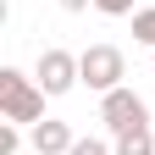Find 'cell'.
<instances>
[{
  "label": "cell",
  "mask_w": 155,
  "mask_h": 155,
  "mask_svg": "<svg viewBox=\"0 0 155 155\" xmlns=\"http://www.w3.org/2000/svg\"><path fill=\"white\" fill-rule=\"evenodd\" d=\"M0 122H17V127L45 122V89L28 83L17 67H0Z\"/></svg>",
  "instance_id": "obj_1"
},
{
  "label": "cell",
  "mask_w": 155,
  "mask_h": 155,
  "mask_svg": "<svg viewBox=\"0 0 155 155\" xmlns=\"http://www.w3.org/2000/svg\"><path fill=\"white\" fill-rule=\"evenodd\" d=\"M78 72H83V89L111 94V89H122V78H127V55L116 45H89L78 55Z\"/></svg>",
  "instance_id": "obj_2"
},
{
  "label": "cell",
  "mask_w": 155,
  "mask_h": 155,
  "mask_svg": "<svg viewBox=\"0 0 155 155\" xmlns=\"http://www.w3.org/2000/svg\"><path fill=\"white\" fill-rule=\"evenodd\" d=\"M33 83L50 94H72L78 83H83V72H78V55L72 50H61V45H50V50H39V67H33Z\"/></svg>",
  "instance_id": "obj_3"
},
{
  "label": "cell",
  "mask_w": 155,
  "mask_h": 155,
  "mask_svg": "<svg viewBox=\"0 0 155 155\" xmlns=\"http://www.w3.org/2000/svg\"><path fill=\"white\" fill-rule=\"evenodd\" d=\"M100 122L111 127V133H127V127H150V105L133 94L127 83L122 89H111V94H100Z\"/></svg>",
  "instance_id": "obj_4"
},
{
  "label": "cell",
  "mask_w": 155,
  "mask_h": 155,
  "mask_svg": "<svg viewBox=\"0 0 155 155\" xmlns=\"http://www.w3.org/2000/svg\"><path fill=\"white\" fill-rule=\"evenodd\" d=\"M28 144H33L39 155H67V150L78 144V133H72L67 122H55V116H45V122L28 127Z\"/></svg>",
  "instance_id": "obj_5"
},
{
  "label": "cell",
  "mask_w": 155,
  "mask_h": 155,
  "mask_svg": "<svg viewBox=\"0 0 155 155\" xmlns=\"http://www.w3.org/2000/svg\"><path fill=\"white\" fill-rule=\"evenodd\" d=\"M116 155H155V133H150V127H127V133H116Z\"/></svg>",
  "instance_id": "obj_6"
},
{
  "label": "cell",
  "mask_w": 155,
  "mask_h": 155,
  "mask_svg": "<svg viewBox=\"0 0 155 155\" xmlns=\"http://www.w3.org/2000/svg\"><path fill=\"white\" fill-rule=\"evenodd\" d=\"M133 39L155 50V6H144V11H133Z\"/></svg>",
  "instance_id": "obj_7"
},
{
  "label": "cell",
  "mask_w": 155,
  "mask_h": 155,
  "mask_svg": "<svg viewBox=\"0 0 155 155\" xmlns=\"http://www.w3.org/2000/svg\"><path fill=\"white\" fill-rule=\"evenodd\" d=\"M22 150V127L17 122H0V155H17Z\"/></svg>",
  "instance_id": "obj_8"
},
{
  "label": "cell",
  "mask_w": 155,
  "mask_h": 155,
  "mask_svg": "<svg viewBox=\"0 0 155 155\" xmlns=\"http://www.w3.org/2000/svg\"><path fill=\"white\" fill-rule=\"evenodd\" d=\"M67 155H116V144H105V139H78Z\"/></svg>",
  "instance_id": "obj_9"
},
{
  "label": "cell",
  "mask_w": 155,
  "mask_h": 155,
  "mask_svg": "<svg viewBox=\"0 0 155 155\" xmlns=\"http://www.w3.org/2000/svg\"><path fill=\"white\" fill-rule=\"evenodd\" d=\"M94 11H100V17H127L133 0H94Z\"/></svg>",
  "instance_id": "obj_10"
},
{
  "label": "cell",
  "mask_w": 155,
  "mask_h": 155,
  "mask_svg": "<svg viewBox=\"0 0 155 155\" xmlns=\"http://www.w3.org/2000/svg\"><path fill=\"white\" fill-rule=\"evenodd\" d=\"M83 6H94V0H61V11H83Z\"/></svg>",
  "instance_id": "obj_11"
}]
</instances>
